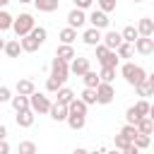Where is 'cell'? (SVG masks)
Wrapping results in <instances>:
<instances>
[{"instance_id":"41","label":"cell","mask_w":154,"mask_h":154,"mask_svg":"<svg viewBox=\"0 0 154 154\" xmlns=\"http://www.w3.org/2000/svg\"><path fill=\"white\" fill-rule=\"evenodd\" d=\"M60 87H63V84H60L58 79H53V77H48V79H46V91H51V94H55V91H58Z\"/></svg>"},{"instance_id":"39","label":"cell","mask_w":154,"mask_h":154,"mask_svg":"<svg viewBox=\"0 0 154 154\" xmlns=\"http://www.w3.org/2000/svg\"><path fill=\"white\" fill-rule=\"evenodd\" d=\"M149 142H152V137H149V135H140V132H137V137L132 140V144H135L137 149H147Z\"/></svg>"},{"instance_id":"24","label":"cell","mask_w":154,"mask_h":154,"mask_svg":"<svg viewBox=\"0 0 154 154\" xmlns=\"http://www.w3.org/2000/svg\"><path fill=\"white\" fill-rule=\"evenodd\" d=\"M82 79H84V87H87V89H96V87L101 84V79H99V75H96L94 70H87V72L82 75Z\"/></svg>"},{"instance_id":"7","label":"cell","mask_w":154,"mask_h":154,"mask_svg":"<svg viewBox=\"0 0 154 154\" xmlns=\"http://www.w3.org/2000/svg\"><path fill=\"white\" fill-rule=\"evenodd\" d=\"M87 22L91 24V29H106L108 24H111V19H108V14L106 12H101V10H91L89 14H87Z\"/></svg>"},{"instance_id":"49","label":"cell","mask_w":154,"mask_h":154,"mask_svg":"<svg viewBox=\"0 0 154 154\" xmlns=\"http://www.w3.org/2000/svg\"><path fill=\"white\" fill-rule=\"evenodd\" d=\"M106 149H94V152H89V154H103Z\"/></svg>"},{"instance_id":"9","label":"cell","mask_w":154,"mask_h":154,"mask_svg":"<svg viewBox=\"0 0 154 154\" xmlns=\"http://www.w3.org/2000/svg\"><path fill=\"white\" fill-rule=\"evenodd\" d=\"M84 24H87V14H84L82 10H77V7H75V10H70V12H67V26H70V29H75V31H77V29H82Z\"/></svg>"},{"instance_id":"36","label":"cell","mask_w":154,"mask_h":154,"mask_svg":"<svg viewBox=\"0 0 154 154\" xmlns=\"http://www.w3.org/2000/svg\"><path fill=\"white\" fill-rule=\"evenodd\" d=\"M118 135H123V137H125L128 142H132V140L137 137V128H135V125H123Z\"/></svg>"},{"instance_id":"37","label":"cell","mask_w":154,"mask_h":154,"mask_svg":"<svg viewBox=\"0 0 154 154\" xmlns=\"http://www.w3.org/2000/svg\"><path fill=\"white\" fill-rule=\"evenodd\" d=\"M135 111H137L140 116H149V113H152V106H149L147 99H140V101L135 103Z\"/></svg>"},{"instance_id":"29","label":"cell","mask_w":154,"mask_h":154,"mask_svg":"<svg viewBox=\"0 0 154 154\" xmlns=\"http://www.w3.org/2000/svg\"><path fill=\"white\" fill-rule=\"evenodd\" d=\"M72 130H82L84 128V123H87V118L84 116H72V113H67V120H65Z\"/></svg>"},{"instance_id":"48","label":"cell","mask_w":154,"mask_h":154,"mask_svg":"<svg viewBox=\"0 0 154 154\" xmlns=\"http://www.w3.org/2000/svg\"><path fill=\"white\" fill-rule=\"evenodd\" d=\"M72 154H89V152H87V149H82V147H77V149H75Z\"/></svg>"},{"instance_id":"26","label":"cell","mask_w":154,"mask_h":154,"mask_svg":"<svg viewBox=\"0 0 154 154\" xmlns=\"http://www.w3.org/2000/svg\"><path fill=\"white\" fill-rule=\"evenodd\" d=\"M120 38H123V43H135V41L140 38V34H137V29L130 24V26H125V29L120 31Z\"/></svg>"},{"instance_id":"11","label":"cell","mask_w":154,"mask_h":154,"mask_svg":"<svg viewBox=\"0 0 154 154\" xmlns=\"http://www.w3.org/2000/svg\"><path fill=\"white\" fill-rule=\"evenodd\" d=\"M120 43H123L120 31H106V34H101V46H106L108 51H116Z\"/></svg>"},{"instance_id":"3","label":"cell","mask_w":154,"mask_h":154,"mask_svg":"<svg viewBox=\"0 0 154 154\" xmlns=\"http://www.w3.org/2000/svg\"><path fill=\"white\" fill-rule=\"evenodd\" d=\"M96 48V60H99V65L101 67H111V70H116L118 67V55H116V51H108L106 46H94Z\"/></svg>"},{"instance_id":"22","label":"cell","mask_w":154,"mask_h":154,"mask_svg":"<svg viewBox=\"0 0 154 154\" xmlns=\"http://www.w3.org/2000/svg\"><path fill=\"white\" fill-rule=\"evenodd\" d=\"M75 55H77V53H75V48H72V46H65V43H60V46H58V51H55V58H60V60H65V63H70Z\"/></svg>"},{"instance_id":"13","label":"cell","mask_w":154,"mask_h":154,"mask_svg":"<svg viewBox=\"0 0 154 154\" xmlns=\"http://www.w3.org/2000/svg\"><path fill=\"white\" fill-rule=\"evenodd\" d=\"M135 91H137V96H142V99L152 96V94H154V77H149V75H147V79H144V82H140V84L135 87Z\"/></svg>"},{"instance_id":"18","label":"cell","mask_w":154,"mask_h":154,"mask_svg":"<svg viewBox=\"0 0 154 154\" xmlns=\"http://www.w3.org/2000/svg\"><path fill=\"white\" fill-rule=\"evenodd\" d=\"M135 128H137L140 135H152V132H154V120H152V116H142V118L135 123Z\"/></svg>"},{"instance_id":"6","label":"cell","mask_w":154,"mask_h":154,"mask_svg":"<svg viewBox=\"0 0 154 154\" xmlns=\"http://www.w3.org/2000/svg\"><path fill=\"white\" fill-rule=\"evenodd\" d=\"M94 91H96V103H101V106H108V103L116 99V89H113V84H103V82H101Z\"/></svg>"},{"instance_id":"8","label":"cell","mask_w":154,"mask_h":154,"mask_svg":"<svg viewBox=\"0 0 154 154\" xmlns=\"http://www.w3.org/2000/svg\"><path fill=\"white\" fill-rule=\"evenodd\" d=\"M67 70H70L72 75L82 77L87 70H91V67H89V58H84V55H75V58L67 63Z\"/></svg>"},{"instance_id":"1","label":"cell","mask_w":154,"mask_h":154,"mask_svg":"<svg viewBox=\"0 0 154 154\" xmlns=\"http://www.w3.org/2000/svg\"><path fill=\"white\" fill-rule=\"evenodd\" d=\"M120 75H123V79H125L130 87H137L140 82L147 79L144 67H140V65H135V63H125V65L120 67Z\"/></svg>"},{"instance_id":"27","label":"cell","mask_w":154,"mask_h":154,"mask_svg":"<svg viewBox=\"0 0 154 154\" xmlns=\"http://www.w3.org/2000/svg\"><path fill=\"white\" fill-rule=\"evenodd\" d=\"M60 43H65V46H72V41L77 38V31L75 29H70V26H65V29H60Z\"/></svg>"},{"instance_id":"4","label":"cell","mask_w":154,"mask_h":154,"mask_svg":"<svg viewBox=\"0 0 154 154\" xmlns=\"http://www.w3.org/2000/svg\"><path fill=\"white\" fill-rule=\"evenodd\" d=\"M29 108H31L34 113H48V111H51V99H48L46 94H41V91H34V94L29 96Z\"/></svg>"},{"instance_id":"23","label":"cell","mask_w":154,"mask_h":154,"mask_svg":"<svg viewBox=\"0 0 154 154\" xmlns=\"http://www.w3.org/2000/svg\"><path fill=\"white\" fill-rule=\"evenodd\" d=\"M2 51L7 53V58H19V53H22V48H19V38L5 41V48H2Z\"/></svg>"},{"instance_id":"15","label":"cell","mask_w":154,"mask_h":154,"mask_svg":"<svg viewBox=\"0 0 154 154\" xmlns=\"http://www.w3.org/2000/svg\"><path fill=\"white\" fill-rule=\"evenodd\" d=\"M82 41H84L87 46H91V48H94V46H99V43H101V31L89 26V29H84V34H82Z\"/></svg>"},{"instance_id":"46","label":"cell","mask_w":154,"mask_h":154,"mask_svg":"<svg viewBox=\"0 0 154 154\" xmlns=\"http://www.w3.org/2000/svg\"><path fill=\"white\" fill-rule=\"evenodd\" d=\"M0 154H10V144H7V140H0Z\"/></svg>"},{"instance_id":"12","label":"cell","mask_w":154,"mask_h":154,"mask_svg":"<svg viewBox=\"0 0 154 154\" xmlns=\"http://www.w3.org/2000/svg\"><path fill=\"white\" fill-rule=\"evenodd\" d=\"M14 89H17L19 96H31V94L36 91V84H34V79H26V77H24V79H17V87H14Z\"/></svg>"},{"instance_id":"42","label":"cell","mask_w":154,"mask_h":154,"mask_svg":"<svg viewBox=\"0 0 154 154\" xmlns=\"http://www.w3.org/2000/svg\"><path fill=\"white\" fill-rule=\"evenodd\" d=\"M113 144H116V149L120 152V149H125V147H128L130 142H128V140H125L123 135H116V137H113Z\"/></svg>"},{"instance_id":"33","label":"cell","mask_w":154,"mask_h":154,"mask_svg":"<svg viewBox=\"0 0 154 154\" xmlns=\"http://www.w3.org/2000/svg\"><path fill=\"white\" fill-rule=\"evenodd\" d=\"M99 79H101L103 84H113V79H116V70H111V67H101Z\"/></svg>"},{"instance_id":"25","label":"cell","mask_w":154,"mask_h":154,"mask_svg":"<svg viewBox=\"0 0 154 154\" xmlns=\"http://www.w3.org/2000/svg\"><path fill=\"white\" fill-rule=\"evenodd\" d=\"M55 94H58V101H55V103H60V106H67V103L75 99V91H72V89H67V87H60Z\"/></svg>"},{"instance_id":"38","label":"cell","mask_w":154,"mask_h":154,"mask_svg":"<svg viewBox=\"0 0 154 154\" xmlns=\"http://www.w3.org/2000/svg\"><path fill=\"white\" fill-rule=\"evenodd\" d=\"M140 118H142V116H140V113L135 111V106H130V108L125 111V125H135V123H137Z\"/></svg>"},{"instance_id":"31","label":"cell","mask_w":154,"mask_h":154,"mask_svg":"<svg viewBox=\"0 0 154 154\" xmlns=\"http://www.w3.org/2000/svg\"><path fill=\"white\" fill-rule=\"evenodd\" d=\"M12 14L10 12H5V10H0V34L2 31H7V29H12Z\"/></svg>"},{"instance_id":"28","label":"cell","mask_w":154,"mask_h":154,"mask_svg":"<svg viewBox=\"0 0 154 154\" xmlns=\"http://www.w3.org/2000/svg\"><path fill=\"white\" fill-rule=\"evenodd\" d=\"M10 103H12V108H14L17 113H19V111H26V108H29V96H19V94H17V96L10 99Z\"/></svg>"},{"instance_id":"52","label":"cell","mask_w":154,"mask_h":154,"mask_svg":"<svg viewBox=\"0 0 154 154\" xmlns=\"http://www.w3.org/2000/svg\"><path fill=\"white\" fill-rule=\"evenodd\" d=\"M103 154H120V152H118V149H113V152H103Z\"/></svg>"},{"instance_id":"20","label":"cell","mask_w":154,"mask_h":154,"mask_svg":"<svg viewBox=\"0 0 154 154\" xmlns=\"http://www.w3.org/2000/svg\"><path fill=\"white\" fill-rule=\"evenodd\" d=\"M87 108H89V106H87V103H82L77 96L67 103V113H72V116H87Z\"/></svg>"},{"instance_id":"53","label":"cell","mask_w":154,"mask_h":154,"mask_svg":"<svg viewBox=\"0 0 154 154\" xmlns=\"http://www.w3.org/2000/svg\"><path fill=\"white\" fill-rule=\"evenodd\" d=\"M132 2H142V0H132Z\"/></svg>"},{"instance_id":"16","label":"cell","mask_w":154,"mask_h":154,"mask_svg":"<svg viewBox=\"0 0 154 154\" xmlns=\"http://www.w3.org/2000/svg\"><path fill=\"white\" fill-rule=\"evenodd\" d=\"M19 48H22L24 53H34V51H38V48H41V43H38L31 34H26V36H22V38H19Z\"/></svg>"},{"instance_id":"2","label":"cell","mask_w":154,"mask_h":154,"mask_svg":"<svg viewBox=\"0 0 154 154\" xmlns=\"http://www.w3.org/2000/svg\"><path fill=\"white\" fill-rule=\"evenodd\" d=\"M36 26V22H34V17L29 14V12H22L19 17H14L12 19V29H14V34H17V38H22V36H26L31 29Z\"/></svg>"},{"instance_id":"10","label":"cell","mask_w":154,"mask_h":154,"mask_svg":"<svg viewBox=\"0 0 154 154\" xmlns=\"http://www.w3.org/2000/svg\"><path fill=\"white\" fill-rule=\"evenodd\" d=\"M132 46H135L132 51H137L140 55H152V53H154V38H152V36H140Z\"/></svg>"},{"instance_id":"51","label":"cell","mask_w":154,"mask_h":154,"mask_svg":"<svg viewBox=\"0 0 154 154\" xmlns=\"http://www.w3.org/2000/svg\"><path fill=\"white\" fill-rule=\"evenodd\" d=\"M7 2H10V0H0V7H5V5H7Z\"/></svg>"},{"instance_id":"17","label":"cell","mask_w":154,"mask_h":154,"mask_svg":"<svg viewBox=\"0 0 154 154\" xmlns=\"http://www.w3.org/2000/svg\"><path fill=\"white\" fill-rule=\"evenodd\" d=\"M48 116H51L55 123H65V120H67V106L51 103V111H48Z\"/></svg>"},{"instance_id":"40","label":"cell","mask_w":154,"mask_h":154,"mask_svg":"<svg viewBox=\"0 0 154 154\" xmlns=\"http://www.w3.org/2000/svg\"><path fill=\"white\" fill-rule=\"evenodd\" d=\"M116 7H118V0H99V10H101V12H106V14H108V12H113Z\"/></svg>"},{"instance_id":"32","label":"cell","mask_w":154,"mask_h":154,"mask_svg":"<svg viewBox=\"0 0 154 154\" xmlns=\"http://www.w3.org/2000/svg\"><path fill=\"white\" fill-rule=\"evenodd\" d=\"M29 34H31V36H34V38H36L41 46H43V43H46V38H48V31H46V26H34Z\"/></svg>"},{"instance_id":"34","label":"cell","mask_w":154,"mask_h":154,"mask_svg":"<svg viewBox=\"0 0 154 154\" xmlns=\"http://www.w3.org/2000/svg\"><path fill=\"white\" fill-rule=\"evenodd\" d=\"M17 154H36V144H34L31 140H24V142H19Z\"/></svg>"},{"instance_id":"14","label":"cell","mask_w":154,"mask_h":154,"mask_svg":"<svg viewBox=\"0 0 154 154\" xmlns=\"http://www.w3.org/2000/svg\"><path fill=\"white\" fill-rule=\"evenodd\" d=\"M137 34L140 36H154V19H149V17H142L140 22H137Z\"/></svg>"},{"instance_id":"30","label":"cell","mask_w":154,"mask_h":154,"mask_svg":"<svg viewBox=\"0 0 154 154\" xmlns=\"http://www.w3.org/2000/svg\"><path fill=\"white\" fill-rule=\"evenodd\" d=\"M77 99H79L82 103L91 106V103H96V91H94V89H87V87H84V91H82V94H79Z\"/></svg>"},{"instance_id":"50","label":"cell","mask_w":154,"mask_h":154,"mask_svg":"<svg viewBox=\"0 0 154 154\" xmlns=\"http://www.w3.org/2000/svg\"><path fill=\"white\" fill-rule=\"evenodd\" d=\"M2 48H5V38L0 36V51H2Z\"/></svg>"},{"instance_id":"35","label":"cell","mask_w":154,"mask_h":154,"mask_svg":"<svg viewBox=\"0 0 154 154\" xmlns=\"http://www.w3.org/2000/svg\"><path fill=\"white\" fill-rule=\"evenodd\" d=\"M116 55H118V60L120 58H132V43H120L116 48Z\"/></svg>"},{"instance_id":"43","label":"cell","mask_w":154,"mask_h":154,"mask_svg":"<svg viewBox=\"0 0 154 154\" xmlns=\"http://www.w3.org/2000/svg\"><path fill=\"white\" fill-rule=\"evenodd\" d=\"M12 99V91H10V87H0V103H7Z\"/></svg>"},{"instance_id":"45","label":"cell","mask_w":154,"mask_h":154,"mask_svg":"<svg viewBox=\"0 0 154 154\" xmlns=\"http://www.w3.org/2000/svg\"><path fill=\"white\" fill-rule=\"evenodd\" d=\"M120 154H140V149H137V147H135V144L130 142V144H128L125 149H120Z\"/></svg>"},{"instance_id":"19","label":"cell","mask_w":154,"mask_h":154,"mask_svg":"<svg viewBox=\"0 0 154 154\" xmlns=\"http://www.w3.org/2000/svg\"><path fill=\"white\" fill-rule=\"evenodd\" d=\"M34 118H36V113H34L31 108L19 111V113H17V125H19V128H31V125H34Z\"/></svg>"},{"instance_id":"21","label":"cell","mask_w":154,"mask_h":154,"mask_svg":"<svg viewBox=\"0 0 154 154\" xmlns=\"http://www.w3.org/2000/svg\"><path fill=\"white\" fill-rule=\"evenodd\" d=\"M31 2L36 5L38 12H55L60 5V0H31Z\"/></svg>"},{"instance_id":"44","label":"cell","mask_w":154,"mask_h":154,"mask_svg":"<svg viewBox=\"0 0 154 154\" xmlns=\"http://www.w3.org/2000/svg\"><path fill=\"white\" fill-rule=\"evenodd\" d=\"M91 2H94V0H75V7L84 12V10H89V7H91Z\"/></svg>"},{"instance_id":"5","label":"cell","mask_w":154,"mask_h":154,"mask_svg":"<svg viewBox=\"0 0 154 154\" xmlns=\"http://www.w3.org/2000/svg\"><path fill=\"white\" fill-rule=\"evenodd\" d=\"M67 75H70L67 63H65V60H60V58H53V60H51V77H53V79H58L60 84H65Z\"/></svg>"},{"instance_id":"47","label":"cell","mask_w":154,"mask_h":154,"mask_svg":"<svg viewBox=\"0 0 154 154\" xmlns=\"http://www.w3.org/2000/svg\"><path fill=\"white\" fill-rule=\"evenodd\" d=\"M5 137H7V128L0 123V140H5Z\"/></svg>"}]
</instances>
